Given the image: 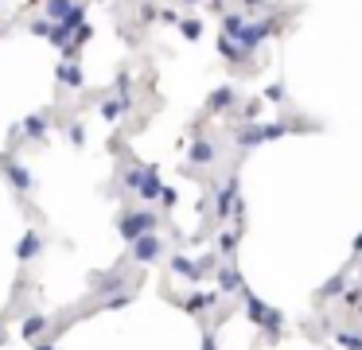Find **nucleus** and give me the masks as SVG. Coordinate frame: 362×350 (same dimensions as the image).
Instances as JSON below:
<instances>
[{
    "instance_id": "8",
    "label": "nucleus",
    "mask_w": 362,
    "mask_h": 350,
    "mask_svg": "<svg viewBox=\"0 0 362 350\" xmlns=\"http://www.w3.org/2000/svg\"><path fill=\"white\" fill-rule=\"evenodd\" d=\"M40 331H47V319H43V315H31V319L24 323V335H28V339H40Z\"/></svg>"
},
{
    "instance_id": "6",
    "label": "nucleus",
    "mask_w": 362,
    "mask_h": 350,
    "mask_svg": "<svg viewBox=\"0 0 362 350\" xmlns=\"http://www.w3.org/2000/svg\"><path fill=\"white\" fill-rule=\"evenodd\" d=\"M59 78H63V86H70V90H79V86H82V70H79V67H70V62H67V67H59Z\"/></svg>"
},
{
    "instance_id": "9",
    "label": "nucleus",
    "mask_w": 362,
    "mask_h": 350,
    "mask_svg": "<svg viewBox=\"0 0 362 350\" xmlns=\"http://www.w3.org/2000/svg\"><path fill=\"white\" fill-rule=\"evenodd\" d=\"M8 175H12V183L20 187V191H28V187H31V175L24 172V167H16V164H12V167H8Z\"/></svg>"
},
{
    "instance_id": "5",
    "label": "nucleus",
    "mask_w": 362,
    "mask_h": 350,
    "mask_svg": "<svg viewBox=\"0 0 362 350\" xmlns=\"http://www.w3.org/2000/svg\"><path fill=\"white\" fill-rule=\"evenodd\" d=\"M125 97H113V101H101V117H106V121H117L121 113H125Z\"/></svg>"
},
{
    "instance_id": "10",
    "label": "nucleus",
    "mask_w": 362,
    "mask_h": 350,
    "mask_svg": "<svg viewBox=\"0 0 362 350\" xmlns=\"http://www.w3.org/2000/svg\"><path fill=\"white\" fill-rule=\"evenodd\" d=\"M70 140H74V144H82V140H86V128L74 125V128H70Z\"/></svg>"
},
{
    "instance_id": "3",
    "label": "nucleus",
    "mask_w": 362,
    "mask_h": 350,
    "mask_svg": "<svg viewBox=\"0 0 362 350\" xmlns=\"http://www.w3.org/2000/svg\"><path fill=\"white\" fill-rule=\"evenodd\" d=\"M40 245H43V238L40 233H24V242H20V261H31V257H35V253H40Z\"/></svg>"
},
{
    "instance_id": "7",
    "label": "nucleus",
    "mask_w": 362,
    "mask_h": 350,
    "mask_svg": "<svg viewBox=\"0 0 362 350\" xmlns=\"http://www.w3.org/2000/svg\"><path fill=\"white\" fill-rule=\"evenodd\" d=\"M24 128H28L31 136H47V128H51V117H47V113H43V117H28V125H24Z\"/></svg>"
},
{
    "instance_id": "1",
    "label": "nucleus",
    "mask_w": 362,
    "mask_h": 350,
    "mask_svg": "<svg viewBox=\"0 0 362 350\" xmlns=\"http://www.w3.org/2000/svg\"><path fill=\"white\" fill-rule=\"evenodd\" d=\"M148 226H152V218H148V214H137V218H125V222H121V233H125L129 242H137V238H145Z\"/></svg>"
},
{
    "instance_id": "4",
    "label": "nucleus",
    "mask_w": 362,
    "mask_h": 350,
    "mask_svg": "<svg viewBox=\"0 0 362 350\" xmlns=\"http://www.w3.org/2000/svg\"><path fill=\"white\" fill-rule=\"evenodd\" d=\"M133 253H137V261H148V257H156V238H152V233H145V238H137V245H133Z\"/></svg>"
},
{
    "instance_id": "2",
    "label": "nucleus",
    "mask_w": 362,
    "mask_h": 350,
    "mask_svg": "<svg viewBox=\"0 0 362 350\" xmlns=\"http://www.w3.org/2000/svg\"><path fill=\"white\" fill-rule=\"evenodd\" d=\"M74 12H79L74 0H47V16H55V19H70Z\"/></svg>"
},
{
    "instance_id": "11",
    "label": "nucleus",
    "mask_w": 362,
    "mask_h": 350,
    "mask_svg": "<svg viewBox=\"0 0 362 350\" xmlns=\"http://www.w3.org/2000/svg\"><path fill=\"white\" fill-rule=\"evenodd\" d=\"M40 350H55V347H40Z\"/></svg>"
}]
</instances>
